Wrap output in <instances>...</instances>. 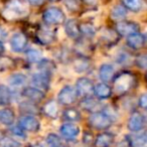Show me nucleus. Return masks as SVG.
Masks as SVG:
<instances>
[{
	"label": "nucleus",
	"instance_id": "nucleus-1",
	"mask_svg": "<svg viewBox=\"0 0 147 147\" xmlns=\"http://www.w3.org/2000/svg\"><path fill=\"white\" fill-rule=\"evenodd\" d=\"M112 82L114 85L115 93L118 96H122L132 90L136 83V79L134 75L130 71H122V73L115 75Z\"/></svg>",
	"mask_w": 147,
	"mask_h": 147
},
{
	"label": "nucleus",
	"instance_id": "nucleus-2",
	"mask_svg": "<svg viewBox=\"0 0 147 147\" xmlns=\"http://www.w3.org/2000/svg\"><path fill=\"white\" fill-rule=\"evenodd\" d=\"M27 12H28L27 6L21 0H10L5 5L1 14L7 20H16L26 16Z\"/></svg>",
	"mask_w": 147,
	"mask_h": 147
},
{
	"label": "nucleus",
	"instance_id": "nucleus-3",
	"mask_svg": "<svg viewBox=\"0 0 147 147\" xmlns=\"http://www.w3.org/2000/svg\"><path fill=\"white\" fill-rule=\"evenodd\" d=\"M42 20L49 26L59 25L65 21V15L61 9L57 7H49L43 12Z\"/></svg>",
	"mask_w": 147,
	"mask_h": 147
},
{
	"label": "nucleus",
	"instance_id": "nucleus-4",
	"mask_svg": "<svg viewBox=\"0 0 147 147\" xmlns=\"http://www.w3.org/2000/svg\"><path fill=\"white\" fill-rule=\"evenodd\" d=\"M89 124L96 130H106L112 125V119L105 112H93L89 117Z\"/></svg>",
	"mask_w": 147,
	"mask_h": 147
},
{
	"label": "nucleus",
	"instance_id": "nucleus-5",
	"mask_svg": "<svg viewBox=\"0 0 147 147\" xmlns=\"http://www.w3.org/2000/svg\"><path fill=\"white\" fill-rule=\"evenodd\" d=\"M57 31L55 29L51 28L49 25H45V26H39L37 30L35 31L34 37L38 43L42 45H47L49 43L53 42L57 36Z\"/></svg>",
	"mask_w": 147,
	"mask_h": 147
},
{
	"label": "nucleus",
	"instance_id": "nucleus-6",
	"mask_svg": "<svg viewBox=\"0 0 147 147\" xmlns=\"http://www.w3.org/2000/svg\"><path fill=\"white\" fill-rule=\"evenodd\" d=\"M77 92L71 86H65L57 95V101L63 106H71L77 100Z\"/></svg>",
	"mask_w": 147,
	"mask_h": 147
},
{
	"label": "nucleus",
	"instance_id": "nucleus-7",
	"mask_svg": "<svg viewBox=\"0 0 147 147\" xmlns=\"http://www.w3.org/2000/svg\"><path fill=\"white\" fill-rule=\"evenodd\" d=\"M116 32L121 36H129V35L133 34L140 31V27L137 23L133 22V21L128 20H121L116 24Z\"/></svg>",
	"mask_w": 147,
	"mask_h": 147
},
{
	"label": "nucleus",
	"instance_id": "nucleus-8",
	"mask_svg": "<svg viewBox=\"0 0 147 147\" xmlns=\"http://www.w3.org/2000/svg\"><path fill=\"white\" fill-rule=\"evenodd\" d=\"M51 75L45 71H37L33 74L32 78H31V84L32 87L37 88L41 91H47L49 88V83H51Z\"/></svg>",
	"mask_w": 147,
	"mask_h": 147
},
{
	"label": "nucleus",
	"instance_id": "nucleus-9",
	"mask_svg": "<svg viewBox=\"0 0 147 147\" xmlns=\"http://www.w3.org/2000/svg\"><path fill=\"white\" fill-rule=\"evenodd\" d=\"M18 127L26 132H37L40 128V123L34 116L25 115L19 119Z\"/></svg>",
	"mask_w": 147,
	"mask_h": 147
},
{
	"label": "nucleus",
	"instance_id": "nucleus-10",
	"mask_svg": "<svg viewBox=\"0 0 147 147\" xmlns=\"http://www.w3.org/2000/svg\"><path fill=\"white\" fill-rule=\"evenodd\" d=\"M75 90L77 92V96L82 97V98H87V97H90L93 94L94 85H93L92 81L90 79L80 78L77 81Z\"/></svg>",
	"mask_w": 147,
	"mask_h": 147
},
{
	"label": "nucleus",
	"instance_id": "nucleus-11",
	"mask_svg": "<svg viewBox=\"0 0 147 147\" xmlns=\"http://www.w3.org/2000/svg\"><path fill=\"white\" fill-rule=\"evenodd\" d=\"M128 129L131 131V132H140L141 130H143L145 126V117L142 113L137 112V111H134L132 114L130 115L128 120Z\"/></svg>",
	"mask_w": 147,
	"mask_h": 147
},
{
	"label": "nucleus",
	"instance_id": "nucleus-12",
	"mask_svg": "<svg viewBox=\"0 0 147 147\" xmlns=\"http://www.w3.org/2000/svg\"><path fill=\"white\" fill-rule=\"evenodd\" d=\"M27 37L23 32H15L11 36L10 45L15 53H22L27 47Z\"/></svg>",
	"mask_w": 147,
	"mask_h": 147
},
{
	"label": "nucleus",
	"instance_id": "nucleus-13",
	"mask_svg": "<svg viewBox=\"0 0 147 147\" xmlns=\"http://www.w3.org/2000/svg\"><path fill=\"white\" fill-rule=\"evenodd\" d=\"M61 136L67 140H74L80 134V128L75 123H65L59 128Z\"/></svg>",
	"mask_w": 147,
	"mask_h": 147
},
{
	"label": "nucleus",
	"instance_id": "nucleus-14",
	"mask_svg": "<svg viewBox=\"0 0 147 147\" xmlns=\"http://www.w3.org/2000/svg\"><path fill=\"white\" fill-rule=\"evenodd\" d=\"M93 94L96 96L98 100H106V99H109L112 96L113 90L106 83H99V84L94 86Z\"/></svg>",
	"mask_w": 147,
	"mask_h": 147
},
{
	"label": "nucleus",
	"instance_id": "nucleus-15",
	"mask_svg": "<svg viewBox=\"0 0 147 147\" xmlns=\"http://www.w3.org/2000/svg\"><path fill=\"white\" fill-rule=\"evenodd\" d=\"M65 33L71 39H79L81 37V30H80V24L78 21L75 19H69L65 23Z\"/></svg>",
	"mask_w": 147,
	"mask_h": 147
},
{
	"label": "nucleus",
	"instance_id": "nucleus-16",
	"mask_svg": "<svg viewBox=\"0 0 147 147\" xmlns=\"http://www.w3.org/2000/svg\"><path fill=\"white\" fill-rule=\"evenodd\" d=\"M22 95L24 98H26L28 101L32 103H38L42 101L45 98V93L41 90L34 87H27L22 91Z\"/></svg>",
	"mask_w": 147,
	"mask_h": 147
},
{
	"label": "nucleus",
	"instance_id": "nucleus-17",
	"mask_svg": "<svg viewBox=\"0 0 147 147\" xmlns=\"http://www.w3.org/2000/svg\"><path fill=\"white\" fill-rule=\"evenodd\" d=\"M145 45V35L140 32L127 36V45L132 49H140Z\"/></svg>",
	"mask_w": 147,
	"mask_h": 147
},
{
	"label": "nucleus",
	"instance_id": "nucleus-18",
	"mask_svg": "<svg viewBox=\"0 0 147 147\" xmlns=\"http://www.w3.org/2000/svg\"><path fill=\"white\" fill-rule=\"evenodd\" d=\"M99 76L100 79L104 83H109L112 82L113 79L115 77V69L112 65H109V63H104L100 67L99 69Z\"/></svg>",
	"mask_w": 147,
	"mask_h": 147
},
{
	"label": "nucleus",
	"instance_id": "nucleus-19",
	"mask_svg": "<svg viewBox=\"0 0 147 147\" xmlns=\"http://www.w3.org/2000/svg\"><path fill=\"white\" fill-rule=\"evenodd\" d=\"M114 142V135L110 132H102L95 139L96 147H110Z\"/></svg>",
	"mask_w": 147,
	"mask_h": 147
},
{
	"label": "nucleus",
	"instance_id": "nucleus-20",
	"mask_svg": "<svg viewBox=\"0 0 147 147\" xmlns=\"http://www.w3.org/2000/svg\"><path fill=\"white\" fill-rule=\"evenodd\" d=\"M42 113L51 119H55L59 116V104L57 101L49 100L43 105Z\"/></svg>",
	"mask_w": 147,
	"mask_h": 147
},
{
	"label": "nucleus",
	"instance_id": "nucleus-21",
	"mask_svg": "<svg viewBox=\"0 0 147 147\" xmlns=\"http://www.w3.org/2000/svg\"><path fill=\"white\" fill-rule=\"evenodd\" d=\"M15 121V114L11 109H0V123L5 126H11Z\"/></svg>",
	"mask_w": 147,
	"mask_h": 147
},
{
	"label": "nucleus",
	"instance_id": "nucleus-22",
	"mask_svg": "<svg viewBox=\"0 0 147 147\" xmlns=\"http://www.w3.org/2000/svg\"><path fill=\"white\" fill-rule=\"evenodd\" d=\"M130 147H145L147 143V137L145 132L137 135H131L127 138Z\"/></svg>",
	"mask_w": 147,
	"mask_h": 147
},
{
	"label": "nucleus",
	"instance_id": "nucleus-23",
	"mask_svg": "<svg viewBox=\"0 0 147 147\" xmlns=\"http://www.w3.org/2000/svg\"><path fill=\"white\" fill-rule=\"evenodd\" d=\"M63 117L65 120L69 121V122H77L81 119V113L76 108H67L63 110Z\"/></svg>",
	"mask_w": 147,
	"mask_h": 147
},
{
	"label": "nucleus",
	"instance_id": "nucleus-24",
	"mask_svg": "<svg viewBox=\"0 0 147 147\" xmlns=\"http://www.w3.org/2000/svg\"><path fill=\"white\" fill-rule=\"evenodd\" d=\"M11 102V92L5 85H0V106H6Z\"/></svg>",
	"mask_w": 147,
	"mask_h": 147
},
{
	"label": "nucleus",
	"instance_id": "nucleus-25",
	"mask_svg": "<svg viewBox=\"0 0 147 147\" xmlns=\"http://www.w3.org/2000/svg\"><path fill=\"white\" fill-rule=\"evenodd\" d=\"M9 85L13 88H17V87H21L25 84L26 82V76L23 74H13L8 78Z\"/></svg>",
	"mask_w": 147,
	"mask_h": 147
},
{
	"label": "nucleus",
	"instance_id": "nucleus-26",
	"mask_svg": "<svg viewBox=\"0 0 147 147\" xmlns=\"http://www.w3.org/2000/svg\"><path fill=\"white\" fill-rule=\"evenodd\" d=\"M143 0H123V6L133 12H138L143 8Z\"/></svg>",
	"mask_w": 147,
	"mask_h": 147
},
{
	"label": "nucleus",
	"instance_id": "nucleus-27",
	"mask_svg": "<svg viewBox=\"0 0 147 147\" xmlns=\"http://www.w3.org/2000/svg\"><path fill=\"white\" fill-rule=\"evenodd\" d=\"M81 106L86 111H90V112L93 113L98 108V102L92 96H90L87 97V98H83V101L81 102Z\"/></svg>",
	"mask_w": 147,
	"mask_h": 147
},
{
	"label": "nucleus",
	"instance_id": "nucleus-28",
	"mask_svg": "<svg viewBox=\"0 0 147 147\" xmlns=\"http://www.w3.org/2000/svg\"><path fill=\"white\" fill-rule=\"evenodd\" d=\"M127 14L126 8L123 5H117L111 11V17L116 21H121L125 18Z\"/></svg>",
	"mask_w": 147,
	"mask_h": 147
},
{
	"label": "nucleus",
	"instance_id": "nucleus-29",
	"mask_svg": "<svg viewBox=\"0 0 147 147\" xmlns=\"http://www.w3.org/2000/svg\"><path fill=\"white\" fill-rule=\"evenodd\" d=\"M89 67H90V63H89V61L87 59V57H80L75 61L74 69H76L78 73H83V71H88Z\"/></svg>",
	"mask_w": 147,
	"mask_h": 147
},
{
	"label": "nucleus",
	"instance_id": "nucleus-30",
	"mask_svg": "<svg viewBox=\"0 0 147 147\" xmlns=\"http://www.w3.org/2000/svg\"><path fill=\"white\" fill-rule=\"evenodd\" d=\"M55 67V63H53V61H51V59H42L38 63L39 71H45V73H47V74H49V75H51V74H53Z\"/></svg>",
	"mask_w": 147,
	"mask_h": 147
},
{
	"label": "nucleus",
	"instance_id": "nucleus-31",
	"mask_svg": "<svg viewBox=\"0 0 147 147\" xmlns=\"http://www.w3.org/2000/svg\"><path fill=\"white\" fill-rule=\"evenodd\" d=\"M26 59L29 63H39L42 59V53L35 49H29L26 51Z\"/></svg>",
	"mask_w": 147,
	"mask_h": 147
},
{
	"label": "nucleus",
	"instance_id": "nucleus-32",
	"mask_svg": "<svg viewBox=\"0 0 147 147\" xmlns=\"http://www.w3.org/2000/svg\"><path fill=\"white\" fill-rule=\"evenodd\" d=\"M80 30L81 34L87 37H92L96 34V28L94 25L90 24V23H84V24L80 25Z\"/></svg>",
	"mask_w": 147,
	"mask_h": 147
},
{
	"label": "nucleus",
	"instance_id": "nucleus-33",
	"mask_svg": "<svg viewBox=\"0 0 147 147\" xmlns=\"http://www.w3.org/2000/svg\"><path fill=\"white\" fill-rule=\"evenodd\" d=\"M14 65V61L9 57H5L3 55H0V71H4L12 67Z\"/></svg>",
	"mask_w": 147,
	"mask_h": 147
},
{
	"label": "nucleus",
	"instance_id": "nucleus-34",
	"mask_svg": "<svg viewBox=\"0 0 147 147\" xmlns=\"http://www.w3.org/2000/svg\"><path fill=\"white\" fill-rule=\"evenodd\" d=\"M0 147H20V143L12 138L4 137L0 139Z\"/></svg>",
	"mask_w": 147,
	"mask_h": 147
},
{
	"label": "nucleus",
	"instance_id": "nucleus-35",
	"mask_svg": "<svg viewBox=\"0 0 147 147\" xmlns=\"http://www.w3.org/2000/svg\"><path fill=\"white\" fill-rule=\"evenodd\" d=\"M47 142L51 147H61V139H59V137L57 136V135L53 134V133L47 135Z\"/></svg>",
	"mask_w": 147,
	"mask_h": 147
},
{
	"label": "nucleus",
	"instance_id": "nucleus-36",
	"mask_svg": "<svg viewBox=\"0 0 147 147\" xmlns=\"http://www.w3.org/2000/svg\"><path fill=\"white\" fill-rule=\"evenodd\" d=\"M136 63L137 67H140L142 69H146V65H147V57H146V55H140L136 57Z\"/></svg>",
	"mask_w": 147,
	"mask_h": 147
},
{
	"label": "nucleus",
	"instance_id": "nucleus-37",
	"mask_svg": "<svg viewBox=\"0 0 147 147\" xmlns=\"http://www.w3.org/2000/svg\"><path fill=\"white\" fill-rule=\"evenodd\" d=\"M138 104H139V107H141L142 109L147 108V95L146 94L141 95L140 98H139Z\"/></svg>",
	"mask_w": 147,
	"mask_h": 147
},
{
	"label": "nucleus",
	"instance_id": "nucleus-38",
	"mask_svg": "<svg viewBox=\"0 0 147 147\" xmlns=\"http://www.w3.org/2000/svg\"><path fill=\"white\" fill-rule=\"evenodd\" d=\"M12 133L14 135H16V136H19V137H23L24 136V131L22 130V129H20L18 126L17 127H14V128H12Z\"/></svg>",
	"mask_w": 147,
	"mask_h": 147
},
{
	"label": "nucleus",
	"instance_id": "nucleus-39",
	"mask_svg": "<svg viewBox=\"0 0 147 147\" xmlns=\"http://www.w3.org/2000/svg\"><path fill=\"white\" fill-rule=\"evenodd\" d=\"M27 1H28L31 5H33V6H39V5L45 3V0H27Z\"/></svg>",
	"mask_w": 147,
	"mask_h": 147
},
{
	"label": "nucleus",
	"instance_id": "nucleus-40",
	"mask_svg": "<svg viewBox=\"0 0 147 147\" xmlns=\"http://www.w3.org/2000/svg\"><path fill=\"white\" fill-rule=\"evenodd\" d=\"M81 1L88 5H94V4H96V2H97V0H81Z\"/></svg>",
	"mask_w": 147,
	"mask_h": 147
},
{
	"label": "nucleus",
	"instance_id": "nucleus-41",
	"mask_svg": "<svg viewBox=\"0 0 147 147\" xmlns=\"http://www.w3.org/2000/svg\"><path fill=\"white\" fill-rule=\"evenodd\" d=\"M4 51V45H3L2 40H0V55H2Z\"/></svg>",
	"mask_w": 147,
	"mask_h": 147
},
{
	"label": "nucleus",
	"instance_id": "nucleus-42",
	"mask_svg": "<svg viewBox=\"0 0 147 147\" xmlns=\"http://www.w3.org/2000/svg\"><path fill=\"white\" fill-rule=\"evenodd\" d=\"M53 1H57V0H53Z\"/></svg>",
	"mask_w": 147,
	"mask_h": 147
},
{
	"label": "nucleus",
	"instance_id": "nucleus-43",
	"mask_svg": "<svg viewBox=\"0 0 147 147\" xmlns=\"http://www.w3.org/2000/svg\"><path fill=\"white\" fill-rule=\"evenodd\" d=\"M61 147H65V146H61Z\"/></svg>",
	"mask_w": 147,
	"mask_h": 147
}]
</instances>
